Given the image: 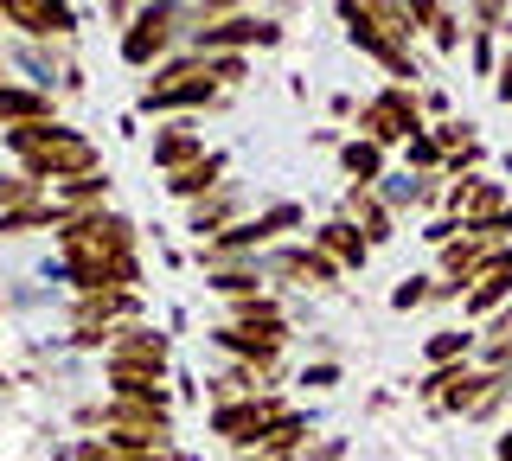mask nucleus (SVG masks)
Wrapping results in <instances>:
<instances>
[{"label": "nucleus", "mask_w": 512, "mask_h": 461, "mask_svg": "<svg viewBox=\"0 0 512 461\" xmlns=\"http://www.w3.org/2000/svg\"><path fill=\"white\" fill-rule=\"evenodd\" d=\"M122 321H141V289H90L71 308V327H122Z\"/></svg>", "instance_id": "f3484780"}, {"label": "nucleus", "mask_w": 512, "mask_h": 461, "mask_svg": "<svg viewBox=\"0 0 512 461\" xmlns=\"http://www.w3.org/2000/svg\"><path fill=\"white\" fill-rule=\"evenodd\" d=\"M224 180H231V154H224V148H212V154H199V161H192V167H180V173H167V193L192 205V199L218 193Z\"/></svg>", "instance_id": "aec40b11"}, {"label": "nucleus", "mask_w": 512, "mask_h": 461, "mask_svg": "<svg viewBox=\"0 0 512 461\" xmlns=\"http://www.w3.org/2000/svg\"><path fill=\"white\" fill-rule=\"evenodd\" d=\"M288 340H295L288 314H276V321H218L212 327V346L224 359H256V365H276L288 353Z\"/></svg>", "instance_id": "6e6552de"}, {"label": "nucleus", "mask_w": 512, "mask_h": 461, "mask_svg": "<svg viewBox=\"0 0 512 461\" xmlns=\"http://www.w3.org/2000/svg\"><path fill=\"white\" fill-rule=\"evenodd\" d=\"M468 33H474V26H461V13H455V7H448L442 20L429 26V39H436V52H442V58H455V52H461V39H468Z\"/></svg>", "instance_id": "c9c22d12"}, {"label": "nucleus", "mask_w": 512, "mask_h": 461, "mask_svg": "<svg viewBox=\"0 0 512 461\" xmlns=\"http://www.w3.org/2000/svg\"><path fill=\"white\" fill-rule=\"evenodd\" d=\"M404 161H410L416 173H442V161H448V154H442V141L423 129V135H410V141H404Z\"/></svg>", "instance_id": "473e14b6"}, {"label": "nucleus", "mask_w": 512, "mask_h": 461, "mask_svg": "<svg viewBox=\"0 0 512 461\" xmlns=\"http://www.w3.org/2000/svg\"><path fill=\"white\" fill-rule=\"evenodd\" d=\"M333 13H340V26H346V45H352V52H365L372 65L391 71V84H416V77H423V71H416V52L384 33L372 13H365V0H333Z\"/></svg>", "instance_id": "39448f33"}, {"label": "nucleus", "mask_w": 512, "mask_h": 461, "mask_svg": "<svg viewBox=\"0 0 512 461\" xmlns=\"http://www.w3.org/2000/svg\"><path fill=\"white\" fill-rule=\"evenodd\" d=\"M135 218H122L116 205H96V212H71L64 218V231H52L58 257L64 263H96V257H122V250H135Z\"/></svg>", "instance_id": "f03ea898"}, {"label": "nucleus", "mask_w": 512, "mask_h": 461, "mask_svg": "<svg viewBox=\"0 0 512 461\" xmlns=\"http://www.w3.org/2000/svg\"><path fill=\"white\" fill-rule=\"evenodd\" d=\"M263 263H218V269H205V289H212L218 301H237V295H256L263 289Z\"/></svg>", "instance_id": "a878e982"}, {"label": "nucleus", "mask_w": 512, "mask_h": 461, "mask_svg": "<svg viewBox=\"0 0 512 461\" xmlns=\"http://www.w3.org/2000/svg\"><path fill=\"white\" fill-rule=\"evenodd\" d=\"M468 237H480V244H512V205H500L487 218H468Z\"/></svg>", "instance_id": "f704fd0d"}, {"label": "nucleus", "mask_w": 512, "mask_h": 461, "mask_svg": "<svg viewBox=\"0 0 512 461\" xmlns=\"http://www.w3.org/2000/svg\"><path fill=\"white\" fill-rule=\"evenodd\" d=\"M512 301V257L500 263V269H487V276L474 282L468 295H461V314H468V321H487V314H500Z\"/></svg>", "instance_id": "b1692460"}, {"label": "nucleus", "mask_w": 512, "mask_h": 461, "mask_svg": "<svg viewBox=\"0 0 512 461\" xmlns=\"http://www.w3.org/2000/svg\"><path fill=\"white\" fill-rule=\"evenodd\" d=\"M205 65H212V84L218 90H237L250 77V58L244 52H205Z\"/></svg>", "instance_id": "2f4dec72"}, {"label": "nucleus", "mask_w": 512, "mask_h": 461, "mask_svg": "<svg viewBox=\"0 0 512 461\" xmlns=\"http://www.w3.org/2000/svg\"><path fill=\"white\" fill-rule=\"evenodd\" d=\"M39 116H58V103H52V90H39V84H0V129H13V122H39Z\"/></svg>", "instance_id": "5701e85b"}, {"label": "nucleus", "mask_w": 512, "mask_h": 461, "mask_svg": "<svg viewBox=\"0 0 512 461\" xmlns=\"http://www.w3.org/2000/svg\"><path fill=\"white\" fill-rule=\"evenodd\" d=\"M20 173H32L39 186H64V180H84V173H103V148L84 135V129H64L52 141H39V148L20 154Z\"/></svg>", "instance_id": "7ed1b4c3"}, {"label": "nucleus", "mask_w": 512, "mask_h": 461, "mask_svg": "<svg viewBox=\"0 0 512 461\" xmlns=\"http://www.w3.org/2000/svg\"><path fill=\"white\" fill-rule=\"evenodd\" d=\"M474 26H487V33H506L512 26V0H468Z\"/></svg>", "instance_id": "58836bf2"}, {"label": "nucleus", "mask_w": 512, "mask_h": 461, "mask_svg": "<svg viewBox=\"0 0 512 461\" xmlns=\"http://www.w3.org/2000/svg\"><path fill=\"white\" fill-rule=\"evenodd\" d=\"M442 205L468 225V218H487V212H500V205H512V199H506V186L493 180V173H461V180H448Z\"/></svg>", "instance_id": "a211bd4d"}, {"label": "nucleus", "mask_w": 512, "mask_h": 461, "mask_svg": "<svg viewBox=\"0 0 512 461\" xmlns=\"http://www.w3.org/2000/svg\"><path fill=\"white\" fill-rule=\"evenodd\" d=\"M340 212L346 218H359V231L372 237V250H384L397 237V212L378 199V186H346V199H340Z\"/></svg>", "instance_id": "6ab92c4d"}, {"label": "nucleus", "mask_w": 512, "mask_h": 461, "mask_svg": "<svg viewBox=\"0 0 512 461\" xmlns=\"http://www.w3.org/2000/svg\"><path fill=\"white\" fill-rule=\"evenodd\" d=\"M256 263H263V276H269V282H301V289H314V295H327L333 282L346 276V269L333 263L320 244H269Z\"/></svg>", "instance_id": "1a4fd4ad"}, {"label": "nucleus", "mask_w": 512, "mask_h": 461, "mask_svg": "<svg viewBox=\"0 0 512 461\" xmlns=\"http://www.w3.org/2000/svg\"><path fill=\"white\" fill-rule=\"evenodd\" d=\"M359 135H372L378 148H404L410 135H423L429 129V116H423V103H416V84H384L378 97H365L359 103Z\"/></svg>", "instance_id": "20e7f679"}, {"label": "nucleus", "mask_w": 512, "mask_h": 461, "mask_svg": "<svg viewBox=\"0 0 512 461\" xmlns=\"http://www.w3.org/2000/svg\"><path fill=\"white\" fill-rule=\"evenodd\" d=\"M340 455H346V442H340V436H314L308 449H301V461H340Z\"/></svg>", "instance_id": "c03bdc74"}, {"label": "nucleus", "mask_w": 512, "mask_h": 461, "mask_svg": "<svg viewBox=\"0 0 512 461\" xmlns=\"http://www.w3.org/2000/svg\"><path fill=\"white\" fill-rule=\"evenodd\" d=\"M237 218H250V212H244V186H237V180H224L218 193L192 199V218H186V231H192V244H205V237L231 231Z\"/></svg>", "instance_id": "ddd939ff"}, {"label": "nucleus", "mask_w": 512, "mask_h": 461, "mask_svg": "<svg viewBox=\"0 0 512 461\" xmlns=\"http://www.w3.org/2000/svg\"><path fill=\"white\" fill-rule=\"evenodd\" d=\"M0 20L13 26V33H26V39H71L77 33V13H71V0H0Z\"/></svg>", "instance_id": "9b49d317"}, {"label": "nucleus", "mask_w": 512, "mask_h": 461, "mask_svg": "<svg viewBox=\"0 0 512 461\" xmlns=\"http://www.w3.org/2000/svg\"><path fill=\"white\" fill-rule=\"evenodd\" d=\"M288 26L276 13H224V20H205L192 26V52H276Z\"/></svg>", "instance_id": "423d86ee"}, {"label": "nucleus", "mask_w": 512, "mask_h": 461, "mask_svg": "<svg viewBox=\"0 0 512 461\" xmlns=\"http://www.w3.org/2000/svg\"><path fill=\"white\" fill-rule=\"evenodd\" d=\"M282 314V301L269 295V289H256V295H237V301H224V321H276Z\"/></svg>", "instance_id": "c756f323"}, {"label": "nucleus", "mask_w": 512, "mask_h": 461, "mask_svg": "<svg viewBox=\"0 0 512 461\" xmlns=\"http://www.w3.org/2000/svg\"><path fill=\"white\" fill-rule=\"evenodd\" d=\"M327 116H333V122H352V116H359V103H352V97H346V90H340V97H333V103H327Z\"/></svg>", "instance_id": "8fccbe9b"}, {"label": "nucleus", "mask_w": 512, "mask_h": 461, "mask_svg": "<svg viewBox=\"0 0 512 461\" xmlns=\"http://www.w3.org/2000/svg\"><path fill=\"white\" fill-rule=\"evenodd\" d=\"M384 154L391 148H378L372 135H352V141H340V173L352 186H378L384 180Z\"/></svg>", "instance_id": "393cba45"}, {"label": "nucleus", "mask_w": 512, "mask_h": 461, "mask_svg": "<svg viewBox=\"0 0 512 461\" xmlns=\"http://www.w3.org/2000/svg\"><path fill=\"white\" fill-rule=\"evenodd\" d=\"M474 346H480V333H468V327H436L423 340V359L429 365H455V359H474Z\"/></svg>", "instance_id": "bb28decb"}, {"label": "nucleus", "mask_w": 512, "mask_h": 461, "mask_svg": "<svg viewBox=\"0 0 512 461\" xmlns=\"http://www.w3.org/2000/svg\"><path fill=\"white\" fill-rule=\"evenodd\" d=\"M461 231H468V225H461L455 212H442V218H429V225H423V244H436V250H442V244H455Z\"/></svg>", "instance_id": "ea45409f"}, {"label": "nucleus", "mask_w": 512, "mask_h": 461, "mask_svg": "<svg viewBox=\"0 0 512 461\" xmlns=\"http://www.w3.org/2000/svg\"><path fill=\"white\" fill-rule=\"evenodd\" d=\"M480 161H487V148H480V135H468L461 148H448L442 173H448V180H461V173H480Z\"/></svg>", "instance_id": "4c0bfd02"}, {"label": "nucleus", "mask_w": 512, "mask_h": 461, "mask_svg": "<svg viewBox=\"0 0 512 461\" xmlns=\"http://www.w3.org/2000/svg\"><path fill=\"white\" fill-rule=\"evenodd\" d=\"M282 410H295L282 391H256V397H224L212 404V436H224L231 449H256V442L269 436V423L282 417Z\"/></svg>", "instance_id": "0eeeda50"}, {"label": "nucleus", "mask_w": 512, "mask_h": 461, "mask_svg": "<svg viewBox=\"0 0 512 461\" xmlns=\"http://www.w3.org/2000/svg\"><path fill=\"white\" fill-rule=\"evenodd\" d=\"M71 461H109V442H103V436H84V442H71Z\"/></svg>", "instance_id": "49530a36"}, {"label": "nucleus", "mask_w": 512, "mask_h": 461, "mask_svg": "<svg viewBox=\"0 0 512 461\" xmlns=\"http://www.w3.org/2000/svg\"><path fill=\"white\" fill-rule=\"evenodd\" d=\"M493 461H512V423L500 429V436H493Z\"/></svg>", "instance_id": "3c124183"}, {"label": "nucleus", "mask_w": 512, "mask_h": 461, "mask_svg": "<svg viewBox=\"0 0 512 461\" xmlns=\"http://www.w3.org/2000/svg\"><path fill=\"white\" fill-rule=\"evenodd\" d=\"M58 205H71V212H96V205H109V173H84V180H64L52 186Z\"/></svg>", "instance_id": "cd10ccee"}, {"label": "nucleus", "mask_w": 512, "mask_h": 461, "mask_svg": "<svg viewBox=\"0 0 512 461\" xmlns=\"http://www.w3.org/2000/svg\"><path fill=\"white\" fill-rule=\"evenodd\" d=\"M52 186H39L32 173H0V212H13V205H32V199H45Z\"/></svg>", "instance_id": "7c9ffc66"}, {"label": "nucleus", "mask_w": 512, "mask_h": 461, "mask_svg": "<svg viewBox=\"0 0 512 461\" xmlns=\"http://www.w3.org/2000/svg\"><path fill=\"white\" fill-rule=\"evenodd\" d=\"M103 391L109 397H154V404H173L167 372H148V365H103Z\"/></svg>", "instance_id": "4be33fe9"}, {"label": "nucleus", "mask_w": 512, "mask_h": 461, "mask_svg": "<svg viewBox=\"0 0 512 461\" xmlns=\"http://www.w3.org/2000/svg\"><path fill=\"white\" fill-rule=\"evenodd\" d=\"M64 282H71L77 295H90V289H141V257L122 250V257H96V263H64Z\"/></svg>", "instance_id": "4468645a"}, {"label": "nucleus", "mask_w": 512, "mask_h": 461, "mask_svg": "<svg viewBox=\"0 0 512 461\" xmlns=\"http://www.w3.org/2000/svg\"><path fill=\"white\" fill-rule=\"evenodd\" d=\"M231 461H301V449H269V442H256V449H231Z\"/></svg>", "instance_id": "79ce46f5"}, {"label": "nucleus", "mask_w": 512, "mask_h": 461, "mask_svg": "<svg viewBox=\"0 0 512 461\" xmlns=\"http://www.w3.org/2000/svg\"><path fill=\"white\" fill-rule=\"evenodd\" d=\"M493 97H500V103L512 109V52L500 58V71H493Z\"/></svg>", "instance_id": "09e8293b"}, {"label": "nucleus", "mask_w": 512, "mask_h": 461, "mask_svg": "<svg viewBox=\"0 0 512 461\" xmlns=\"http://www.w3.org/2000/svg\"><path fill=\"white\" fill-rule=\"evenodd\" d=\"M250 0H192V13H199V26L205 20H224V13H244Z\"/></svg>", "instance_id": "37998d69"}, {"label": "nucleus", "mask_w": 512, "mask_h": 461, "mask_svg": "<svg viewBox=\"0 0 512 461\" xmlns=\"http://www.w3.org/2000/svg\"><path fill=\"white\" fill-rule=\"evenodd\" d=\"M308 244H320L340 269H365V263H372V237H365V231H359V218H346V212H333L327 225H314V231H308Z\"/></svg>", "instance_id": "2eb2a0df"}, {"label": "nucleus", "mask_w": 512, "mask_h": 461, "mask_svg": "<svg viewBox=\"0 0 512 461\" xmlns=\"http://www.w3.org/2000/svg\"><path fill=\"white\" fill-rule=\"evenodd\" d=\"M173 359V340L167 333H154L148 321H122L116 327V346L103 353V365H148V372H167Z\"/></svg>", "instance_id": "f8f14e48"}, {"label": "nucleus", "mask_w": 512, "mask_h": 461, "mask_svg": "<svg viewBox=\"0 0 512 461\" xmlns=\"http://www.w3.org/2000/svg\"><path fill=\"white\" fill-rule=\"evenodd\" d=\"M295 385H308V391H333V385H340V365H333V359L301 365V378H295Z\"/></svg>", "instance_id": "a19ab883"}, {"label": "nucleus", "mask_w": 512, "mask_h": 461, "mask_svg": "<svg viewBox=\"0 0 512 461\" xmlns=\"http://www.w3.org/2000/svg\"><path fill=\"white\" fill-rule=\"evenodd\" d=\"M423 301H436V276H404V282L391 289V308H397V314L423 308Z\"/></svg>", "instance_id": "72a5a7b5"}, {"label": "nucleus", "mask_w": 512, "mask_h": 461, "mask_svg": "<svg viewBox=\"0 0 512 461\" xmlns=\"http://www.w3.org/2000/svg\"><path fill=\"white\" fill-rule=\"evenodd\" d=\"M365 13H372V20L384 26V33H391L397 45H410L416 33H423V26L410 20V0H365Z\"/></svg>", "instance_id": "c85d7f7f"}, {"label": "nucleus", "mask_w": 512, "mask_h": 461, "mask_svg": "<svg viewBox=\"0 0 512 461\" xmlns=\"http://www.w3.org/2000/svg\"><path fill=\"white\" fill-rule=\"evenodd\" d=\"M192 26H199L192 0H141V13L122 26V65L135 71L167 65L180 45H192Z\"/></svg>", "instance_id": "f257e3e1"}, {"label": "nucleus", "mask_w": 512, "mask_h": 461, "mask_svg": "<svg viewBox=\"0 0 512 461\" xmlns=\"http://www.w3.org/2000/svg\"><path fill=\"white\" fill-rule=\"evenodd\" d=\"M0 26H7V20H0Z\"/></svg>", "instance_id": "603ef678"}, {"label": "nucleus", "mask_w": 512, "mask_h": 461, "mask_svg": "<svg viewBox=\"0 0 512 461\" xmlns=\"http://www.w3.org/2000/svg\"><path fill=\"white\" fill-rule=\"evenodd\" d=\"M416 103H423L429 122H448V97H442V90H416Z\"/></svg>", "instance_id": "de8ad7c7"}, {"label": "nucleus", "mask_w": 512, "mask_h": 461, "mask_svg": "<svg viewBox=\"0 0 512 461\" xmlns=\"http://www.w3.org/2000/svg\"><path fill=\"white\" fill-rule=\"evenodd\" d=\"M442 13H448V0H410V20L423 26V33H429V26L442 20Z\"/></svg>", "instance_id": "a18cd8bd"}, {"label": "nucleus", "mask_w": 512, "mask_h": 461, "mask_svg": "<svg viewBox=\"0 0 512 461\" xmlns=\"http://www.w3.org/2000/svg\"><path fill=\"white\" fill-rule=\"evenodd\" d=\"M148 154H154V167H160V173H180V167H192L199 154H212V148H205V129H199V122L180 116V122H167V129H154Z\"/></svg>", "instance_id": "dca6fc26"}, {"label": "nucleus", "mask_w": 512, "mask_h": 461, "mask_svg": "<svg viewBox=\"0 0 512 461\" xmlns=\"http://www.w3.org/2000/svg\"><path fill=\"white\" fill-rule=\"evenodd\" d=\"M493 39H500V33H487V26H474V33H468V58H474L480 77L500 71V45H493Z\"/></svg>", "instance_id": "e433bc0d"}, {"label": "nucleus", "mask_w": 512, "mask_h": 461, "mask_svg": "<svg viewBox=\"0 0 512 461\" xmlns=\"http://www.w3.org/2000/svg\"><path fill=\"white\" fill-rule=\"evenodd\" d=\"M231 90H218L212 77H160V84L141 90V116H192V109H224Z\"/></svg>", "instance_id": "9d476101"}, {"label": "nucleus", "mask_w": 512, "mask_h": 461, "mask_svg": "<svg viewBox=\"0 0 512 461\" xmlns=\"http://www.w3.org/2000/svg\"><path fill=\"white\" fill-rule=\"evenodd\" d=\"M64 218H71V205H58L52 193L32 199V205H13V212H0V237H32V231H64Z\"/></svg>", "instance_id": "412c9836"}]
</instances>
